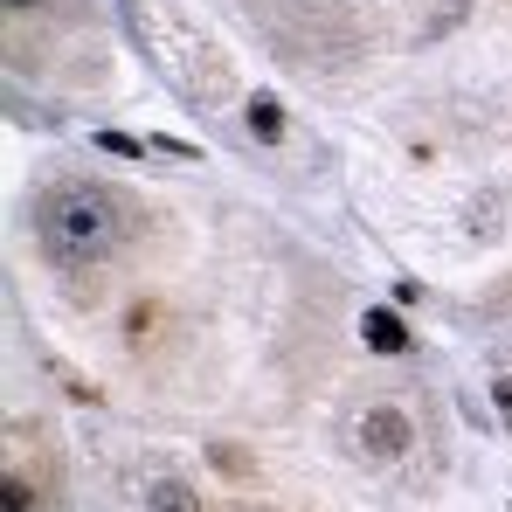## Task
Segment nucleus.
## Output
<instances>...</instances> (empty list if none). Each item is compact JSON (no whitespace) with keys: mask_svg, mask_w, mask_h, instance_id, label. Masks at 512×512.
Returning a JSON list of instances; mask_svg holds the SVG:
<instances>
[{"mask_svg":"<svg viewBox=\"0 0 512 512\" xmlns=\"http://www.w3.org/2000/svg\"><path fill=\"white\" fill-rule=\"evenodd\" d=\"M346 436H353V450H360L367 464H402V457L416 450V423H409L395 402H367V409H353Z\"/></svg>","mask_w":512,"mask_h":512,"instance_id":"obj_2","label":"nucleus"},{"mask_svg":"<svg viewBox=\"0 0 512 512\" xmlns=\"http://www.w3.org/2000/svg\"><path fill=\"white\" fill-rule=\"evenodd\" d=\"M14 7H42V0H7V14H14Z\"/></svg>","mask_w":512,"mask_h":512,"instance_id":"obj_8","label":"nucleus"},{"mask_svg":"<svg viewBox=\"0 0 512 512\" xmlns=\"http://www.w3.org/2000/svg\"><path fill=\"white\" fill-rule=\"evenodd\" d=\"M35 236H42V256L49 263H97L125 243V208L90 187V180H56L42 201H35Z\"/></svg>","mask_w":512,"mask_h":512,"instance_id":"obj_1","label":"nucleus"},{"mask_svg":"<svg viewBox=\"0 0 512 512\" xmlns=\"http://www.w3.org/2000/svg\"><path fill=\"white\" fill-rule=\"evenodd\" d=\"M360 340L374 346V353H409V326H402L395 312H367V319H360Z\"/></svg>","mask_w":512,"mask_h":512,"instance_id":"obj_3","label":"nucleus"},{"mask_svg":"<svg viewBox=\"0 0 512 512\" xmlns=\"http://www.w3.org/2000/svg\"><path fill=\"white\" fill-rule=\"evenodd\" d=\"M499 416H506V429H512V381H499Z\"/></svg>","mask_w":512,"mask_h":512,"instance_id":"obj_7","label":"nucleus"},{"mask_svg":"<svg viewBox=\"0 0 512 512\" xmlns=\"http://www.w3.org/2000/svg\"><path fill=\"white\" fill-rule=\"evenodd\" d=\"M0 506H7V512H28V485H14V478H7V485H0Z\"/></svg>","mask_w":512,"mask_h":512,"instance_id":"obj_5","label":"nucleus"},{"mask_svg":"<svg viewBox=\"0 0 512 512\" xmlns=\"http://www.w3.org/2000/svg\"><path fill=\"white\" fill-rule=\"evenodd\" d=\"M153 512H194V499H187V492H160V499H153Z\"/></svg>","mask_w":512,"mask_h":512,"instance_id":"obj_6","label":"nucleus"},{"mask_svg":"<svg viewBox=\"0 0 512 512\" xmlns=\"http://www.w3.org/2000/svg\"><path fill=\"white\" fill-rule=\"evenodd\" d=\"M250 132L263 139V146H277V139H284V111H277L270 97H250Z\"/></svg>","mask_w":512,"mask_h":512,"instance_id":"obj_4","label":"nucleus"}]
</instances>
